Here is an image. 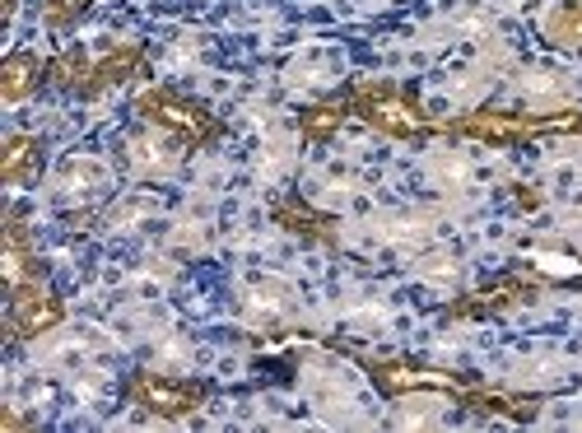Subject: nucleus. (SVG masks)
I'll return each mask as SVG.
<instances>
[{"label": "nucleus", "instance_id": "3", "mask_svg": "<svg viewBox=\"0 0 582 433\" xmlns=\"http://www.w3.org/2000/svg\"><path fill=\"white\" fill-rule=\"evenodd\" d=\"M38 84V61L33 56H10L5 61V98H24Z\"/></svg>", "mask_w": 582, "mask_h": 433}, {"label": "nucleus", "instance_id": "1", "mask_svg": "<svg viewBox=\"0 0 582 433\" xmlns=\"http://www.w3.org/2000/svg\"><path fill=\"white\" fill-rule=\"evenodd\" d=\"M136 396L149 401L154 410H163V415H182L196 392L191 387H168V382H136Z\"/></svg>", "mask_w": 582, "mask_h": 433}, {"label": "nucleus", "instance_id": "4", "mask_svg": "<svg viewBox=\"0 0 582 433\" xmlns=\"http://www.w3.org/2000/svg\"><path fill=\"white\" fill-rule=\"evenodd\" d=\"M14 312H19V331H42V326H52L56 317H61V308L56 303H33V298H14Z\"/></svg>", "mask_w": 582, "mask_h": 433}, {"label": "nucleus", "instance_id": "5", "mask_svg": "<svg viewBox=\"0 0 582 433\" xmlns=\"http://www.w3.org/2000/svg\"><path fill=\"white\" fill-rule=\"evenodd\" d=\"M38 168V149H33V140H14L10 149H5V163H0V173L10 177V182H19V177H28Z\"/></svg>", "mask_w": 582, "mask_h": 433}, {"label": "nucleus", "instance_id": "6", "mask_svg": "<svg viewBox=\"0 0 582 433\" xmlns=\"http://www.w3.org/2000/svg\"><path fill=\"white\" fill-rule=\"evenodd\" d=\"M331 122H336V112H331V108H322V117H312V122H308V131H312V136H322V131H326V126H331Z\"/></svg>", "mask_w": 582, "mask_h": 433}, {"label": "nucleus", "instance_id": "2", "mask_svg": "<svg viewBox=\"0 0 582 433\" xmlns=\"http://www.w3.org/2000/svg\"><path fill=\"white\" fill-rule=\"evenodd\" d=\"M145 112L149 117H159V122H168V126H177V131H191V136H196V131H201V117H196V112L191 108H182V103H173V98H145Z\"/></svg>", "mask_w": 582, "mask_h": 433}]
</instances>
